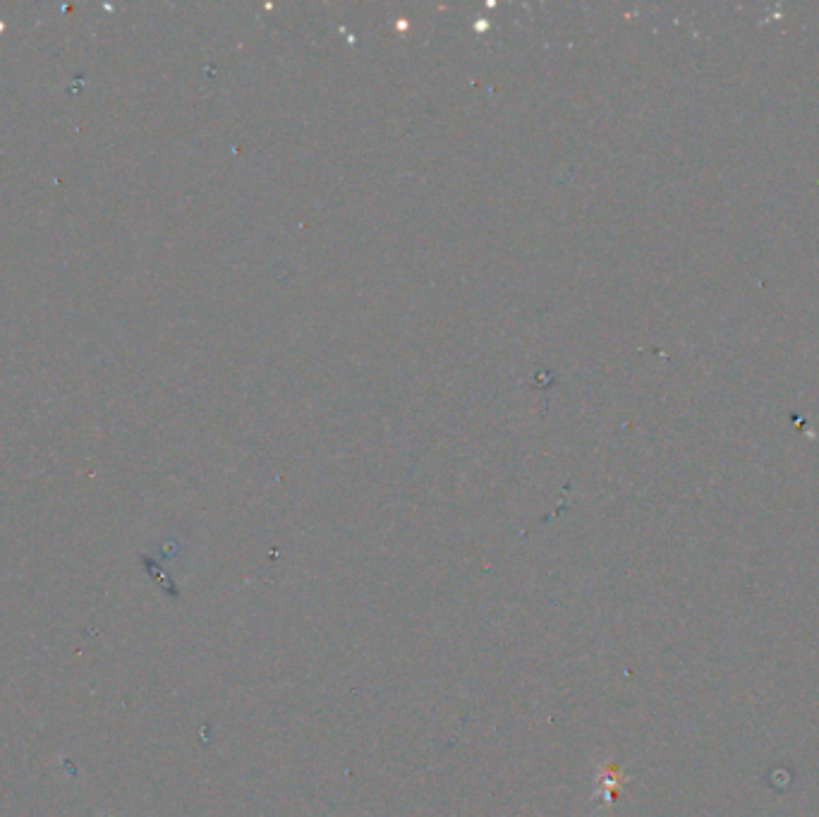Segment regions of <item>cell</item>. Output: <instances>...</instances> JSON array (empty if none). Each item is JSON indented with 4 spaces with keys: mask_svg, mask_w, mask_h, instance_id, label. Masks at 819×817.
I'll use <instances>...</instances> for the list:
<instances>
[]
</instances>
